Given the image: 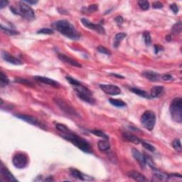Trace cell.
Masks as SVG:
<instances>
[{
    "instance_id": "obj_15",
    "label": "cell",
    "mask_w": 182,
    "mask_h": 182,
    "mask_svg": "<svg viewBox=\"0 0 182 182\" xmlns=\"http://www.w3.org/2000/svg\"><path fill=\"white\" fill-rule=\"evenodd\" d=\"M169 179V174H166L164 172H160L153 169V181H166Z\"/></svg>"
},
{
    "instance_id": "obj_19",
    "label": "cell",
    "mask_w": 182,
    "mask_h": 182,
    "mask_svg": "<svg viewBox=\"0 0 182 182\" xmlns=\"http://www.w3.org/2000/svg\"><path fill=\"white\" fill-rule=\"evenodd\" d=\"M142 75L147 79H148L149 81H152V82L158 81L160 79V75L157 73L154 72V71H150V70H148V71H144L142 73Z\"/></svg>"
},
{
    "instance_id": "obj_24",
    "label": "cell",
    "mask_w": 182,
    "mask_h": 182,
    "mask_svg": "<svg viewBox=\"0 0 182 182\" xmlns=\"http://www.w3.org/2000/svg\"><path fill=\"white\" fill-rule=\"evenodd\" d=\"M130 90L133 93H135V94L137 95H140V96L142 97H144V98H147V99L151 98L150 95L148 94L146 91H144V90H140V89H139V88H131Z\"/></svg>"
},
{
    "instance_id": "obj_9",
    "label": "cell",
    "mask_w": 182,
    "mask_h": 182,
    "mask_svg": "<svg viewBox=\"0 0 182 182\" xmlns=\"http://www.w3.org/2000/svg\"><path fill=\"white\" fill-rule=\"evenodd\" d=\"M15 117L19 118V119L24 120V121L28 122V123H29V124L33 125H34V126L39 127V128H41V129H46V125L42 123V122H41L40 121H38V119H36V117H33V116L20 114V115H16Z\"/></svg>"
},
{
    "instance_id": "obj_14",
    "label": "cell",
    "mask_w": 182,
    "mask_h": 182,
    "mask_svg": "<svg viewBox=\"0 0 182 182\" xmlns=\"http://www.w3.org/2000/svg\"><path fill=\"white\" fill-rule=\"evenodd\" d=\"M2 56L4 61H6V62L11 63L14 65H22V61H20L19 58H16L12 55H11L10 53H7L6 51H3L2 53Z\"/></svg>"
},
{
    "instance_id": "obj_33",
    "label": "cell",
    "mask_w": 182,
    "mask_h": 182,
    "mask_svg": "<svg viewBox=\"0 0 182 182\" xmlns=\"http://www.w3.org/2000/svg\"><path fill=\"white\" fill-rule=\"evenodd\" d=\"M139 6L142 9V10H148L149 9V3L147 1H145V0H140L138 2Z\"/></svg>"
},
{
    "instance_id": "obj_1",
    "label": "cell",
    "mask_w": 182,
    "mask_h": 182,
    "mask_svg": "<svg viewBox=\"0 0 182 182\" xmlns=\"http://www.w3.org/2000/svg\"><path fill=\"white\" fill-rule=\"evenodd\" d=\"M56 128L61 133V136L65 140L69 141L74 144L75 146L86 153H93V149L90 144L86 141L85 139L81 137V136L73 133L65 125L58 123L56 125Z\"/></svg>"
},
{
    "instance_id": "obj_20",
    "label": "cell",
    "mask_w": 182,
    "mask_h": 182,
    "mask_svg": "<svg viewBox=\"0 0 182 182\" xmlns=\"http://www.w3.org/2000/svg\"><path fill=\"white\" fill-rule=\"evenodd\" d=\"M129 177H130V178L133 179L135 181H147V179L146 177H145L144 175L140 174V173H139L137 172H136V171H132V172H129L128 174Z\"/></svg>"
},
{
    "instance_id": "obj_6",
    "label": "cell",
    "mask_w": 182,
    "mask_h": 182,
    "mask_svg": "<svg viewBox=\"0 0 182 182\" xmlns=\"http://www.w3.org/2000/svg\"><path fill=\"white\" fill-rule=\"evenodd\" d=\"M12 162L14 167L17 169H24L28 164L29 158L26 154L18 152L14 155Z\"/></svg>"
},
{
    "instance_id": "obj_2",
    "label": "cell",
    "mask_w": 182,
    "mask_h": 182,
    "mask_svg": "<svg viewBox=\"0 0 182 182\" xmlns=\"http://www.w3.org/2000/svg\"><path fill=\"white\" fill-rule=\"evenodd\" d=\"M52 26L61 34L70 39L78 40L81 38V34L78 32L76 27L67 20H59L54 22Z\"/></svg>"
},
{
    "instance_id": "obj_46",
    "label": "cell",
    "mask_w": 182,
    "mask_h": 182,
    "mask_svg": "<svg viewBox=\"0 0 182 182\" xmlns=\"http://www.w3.org/2000/svg\"><path fill=\"white\" fill-rule=\"evenodd\" d=\"M110 75H111V76H113L117 77V78H124V77L122 76H121V75H120V74H117V73H110Z\"/></svg>"
},
{
    "instance_id": "obj_13",
    "label": "cell",
    "mask_w": 182,
    "mask_h": 182,
    "mask_svg": "<svg viewBox=\"0 0 182 182\" xmlns=\"http://www.w3.org/2000/svg\"><path fill=\"white\" fill-rule=\"evenodd\" d=\"M132 154H133V157L135 159V160L137 161L138 163L140 164L141 167L144 168L147 164L146 160H145V155L142 154L139 150L135 149V148L132 149Z\"/></svg>"
},
{
    "instance_id": "obj_21",
    "label": "cell",
    "mask_w": 182,
    "mask_h": 182,
    "mask_svg": "<svg viewBox=\"0 0 182 182\" xmlns=\"http://www.w3.org/2000/svg\"><path fill=\"white\" fill-rule=\"evenodd\" d=\"M122 136L125 140H126L128 142H133L134 144H139L140 142V140L137 136L134 135L133 134L129 133H125L122 134Z\"/></svg>"
},
{
    "instance_id": "obj_28",
    "label": "cell",
    "mask_w": 182,
    "mask_h": 182,
    "mask_svg": "<svg viewBox=\"0 0 182 182\" xmlns=\"http://www.w3.org/2000/svg\"><path fill=\"white\" fill-rule=\"evenodd\" d=\"M98 10V6L97 4H92V5L88 6V7H83L82 11H83V13H93L95 11H97Z\"/></svg>"
},
{
    "instance_id": "obj_8",
    "label": "cell",
    "mask_w": 182,
    "mask_h": 182,
    "mask_svg": "<svg viewBox=\"0 0 182 182\" xmlns=\"http://www.w3.org/2000/svg\"><path fill=\"white\" fill-rule=\"evenodd\" d=\"M54 101H55L56 103L58 105L59 108H60L61 110L64 111L65 113L67 114H69V115H77L76 111L75 110V109L73 108V107L70 105L66 102L65 100L62 98H59V97H55L54 98Z\"/></svg>"
},
{
    "instance_id": "obj_26",
    "label": "cell",
    "mask_w": 182,
    "mask_h": 182,
    "mask_svg": "<svg viewBox=\"0 0 182 182\" xmlns=\"http://www.w3.org/2000/svg\"><path fill=\"white\" fill-rule=\"evenodd\" d=\"M109 101H110L111 105H113L115 107H117V108H123V107L126 106V103L124 101H121V100L110 98L109 100Z\"/></svg>"
},
{
    "instance_id": "obj_31",
    "label": "cell",
    "mask_w": 182,
    "mask_h": 182,
    "mask_svg": "<svg viewBox=\"0 0 182 182\" xmlns=\"http://www.w3.org/2000/svg\"><path fill=\"white\" fill-rule=\"evenodd\" d=\"M182 30V24L181 22H178L176 24H175L172 27V32L174 34H180Z\"/></svg>"
},
{
    "instance_id": "obj_10",
    "label": "cell",
    "mask_w": 182,
    "mask_h": 182,
    "mask_svg": "<svg viewBox=\"0 0 182 182\" xmlns=\"http://www.w3.org/2000/svg\"><path fill=\"white\" fill-rule=\"evenodd\" d=\"M100 88L102 91L107 94L110 95H117L121 93V90L119 87L115 85H110V84H101L100 85Z\"/></svg>"
},
{
    "instance_id": "obj_7",
    "label": "cell",
    "mask_w": 182,
    "mask_h": 182,
    "mask_svg": "<svg viewBox=\"0 0 182 182\" xmlns=\"http://www.w3.org/2000/svg\"><path fill=\"white\" fill-rule=\"evenodd\" d=\"M19 14L29 21L34 20L36 17L33 9L23 2L20 3L19 5Z\"/></svg>"
},
{
    "instance_id": "obj_39",
    "label": "cell",
    "mask_w": 182,
    "mask_h": 182,
    "mask_svg": "<svg viewBox=\"0 0 182 182\" xmlns=\"http://www.w3.org/2000/svg\"><path fill=\"white\" fill-rule=\"evenodd\" d=\"M161 79L164 81H171L174 80V78H173L172 76H171L170 74H164L161 77Z\"/></svg>"
},
{
    "instance_id": "obj_23",
    "label": "cell",
    "mask_w": 182,
    "mask_h": 182,
    "mask_svg": "<svg viewBox=\"0 0 182 182\" xmlns=\"http://www.w3.org/2000/svg\"><path fill=\"white\" fill-rule=\"evenodd\" d=\"M97 146H98L99 149L102 152H106L108 150L110 149V142H108V140H101L98 142V144H97Z\"/></svg>"
},
{
    "instance_id": "obj_40",
    "label": "cell",
    "mask_w": 182,
    "mask_h": 182,
    "mask_svg": "<svg viewBox=\"0 0 182 182\" xmlns=\"http://www.w3.org/2000/svg\"><path fill=\"white\" fill-rule=\"evenodd\" d=\"M170 9L172 10L174 14H177L179 11V7L178 6H177L176 4H172L170 5Z\"/></svg>"
},
{
    "instance_id": "obj_47",
    "label": "cell",
    "mask_w": 182,
    "mask_h": 182,
    "mask_svg": "<svg viewBox=\"0 0 182 182\" xmlns=\"http://www.w3.org/2000/svg\"><path fill=\"white\" fill-rule=\"evenodd\" d=\"M46 181H53V179L52 178V176H49L48 178H46L45 179Z\"/></svg>"
},
{
    "instance_id": "obj_4",
    "label": "cell",
    "mask_w": 182,
    "mask_h": 182,
    "mask_svg": "<svg viewBox=\"0 0 182 182\" xmlns=\"http://www.w3.org/2000/svg\"><path fill=\"white\" fill-rule=\"evenodd\" d=\"M170 113L174 121L181 123L182 122V99L176 97L173 100L170 105Z\"/></svg>"
},
{
    "instance_id": "obj_11",
    "label": "cell",
    "mask_w": 182,
    "mask_h": 182,
    "mask_svg": "<svg viewBox=\"0 0 182 182\" xmlns=\"http://www.w3.org/2000/svg\"><path fill=\"white\" fill-rule=\"evenodd\" d=\"M81 22L82 24H83V26L87 27V28L89 29H91V30L96 31V32L100 34H105V31L104 28L102 26H101V25L93 24V22H90L89 20H88L87 19H81Z\"/></svg>"
},
{
    "instance_id": "obj_41",
    "label": "cell",
    "mask_w": 182,
    "mask_h": 182,
    "mask_svg": "<svg viewBox=\"0 0 182 182\" xmlns=\"http://www.w3.org/2000/svg\"><path fill=\"white\" fill-rule=\"evenodd\" d=\"M152 6L154 9H161L163 8V4L159 2H155L152 4Z\"/></svg>"
},
{
    "instance_id": "obj_42",
    "label": "cell",
    "mask_w": 182,
    "mask_h": 182,
    "mask_svg": "<svg viewBox=\"0 0 182 182\" xmlns=\"http://www.w3.org/2000/svg\"><path fill=\"white\" fill-rule=\"evenodd\" d=\"M9 2L8 1H5V0H2L1 2H0V8L3 9L5 7L6 5H8Z\"/></svg>"
},
{
    "instance_id": "obj_32",
    "label": "cell",
    "mask_w": 182,
    "mask_h": 182,
    "mask_svg": "<svg viewBox=\"0 0 182 182\" xmlns=\"http://www.w3.org/2000/svg\"><path fill=\"white\" fill-rule=\"evenodd\" d=\"M143 37H144V40L145 44H146L147 46H149L152 44V38H151V35H150V33L149 31H144L143 33Z\"/></svg>"
},
{
    "instance_id": "obj_30",
    "label": "cell",
    "mask_w": 182,
    "mask_h": 182,
    "mask_svg": "<svg viewBox=\"0 0 182 182\" xmlns=\"http://www.w3.org/2000/svg\"><path fill=\"white\" fill-rule=\"evenodd\" d=\"M90 132L93 135L99 136V137L103 138L105 140H108L109 139V136L101 130H98V129H93V130H91Z\"/></svg>"
},
{
    "instance_id": "obj_29",
    "label": "cell",
    "mask_w": 182,
    "mask_h": 182,
    "mask_svg": "<svg viewBox=\"0 0 182 182\" xmlns=\"http://www.w3.org/2000/svg\"><path fill=\"white\" fill-rule=\"evenodd\" d=\"M1 29L2 31H4V32H5L6 34H8V35H17L19 32H18L17 31L14 30V29H11V28H7V27H4L3 26V24L1 25Z\"/></svg>"
},
{
    "instance_id": "obj_38",
    "label": "cell",
    "mask_w": 182,
    "mask_h": 182,
    "mask_svg": "<svg viewBox=\"0 0 182 182\" xmlns=\"http://www.w3.org/2000/svg\"><path fill=\"white\" fill-rule=\"evenodd\" d=\"M97 51H98L100 53H104V54H106V55H110V51H109L108 49H107L106 48H105L104 46H100L97 47Z\"/></svg>"
},
{
    "instance_id": "obj_18",
    "label": "cell",
    "mask_w": 182,
    "mask_h": 182,
    "mask_svg": "<svg viewBox=\"0 0 182 182\" xmlns=\"http://www.w3.org/2000/svg\"><path fill=\"white\" fill-rule=\"evenodd\" d=\"M58 58L60 59L61 61H63V62L68 63V64L73 65V66L75 67H78V68H81L82 65L80 64L79 63L77 62V61L73 60L72 58H70V57H68L67 56L64 55L63 53H58Z\"/></svg>"
},
{
    "instance_id": "obj_44",
    "label": "cell",
    "mask_w": 182,
    "mask_h": 182,
    "mask_svg": "<svg viewBox=\"0 0 182 182\" xmlns=\"http://www.w3.org/2000/svg\"><path fill=\"white\" fill-rule=\"evenodd\" d=\"M115 21L118 24H121L123 22V19H122V17H117L115 18Z\"/></svg>"
},
{
    "instance_id": "obj_17",
    "label": "cell",
    "mask_w": 182,
    "mask_h": 182,
    "mask_svg": "<svg viewBox=\"0 0 182 182\" xmlns=\"http://www.w3.org/2000/svg\"><path fill=\"white\" fill-rule=\"evenodd\" d=\"M1 174L3 178L7 181H17V179L14 176L7 168L3 164L1 165Z\"/></svg>"
},
{
    "instance_id": "obj_25",
    "label": "cell",
    "mask_w": 182,
    "mask_h": 182,
    "mask_svg": "<svg viewBox=\"0 0 182 182\" xmlns=\"http://www.w3.org/2000/svg\"><path fill=\"white\" fill-rule=\"evenodd\" d=\"M126 34L125 33H118L115 35V38H114V47L117 48L120 46V44L121 43L122 39L126 37Z\"/></svg>"
},
{
    "instance_id": "obj_12",
    "label": "cell",
    "mask_w": 182,
    "mask_h": 182,
    "mask_svg": "<svg viewBox=\"0 0 182 182\" xmlns=\"http://www.w3.org/2000/svg\"><path fill=\"white\" fill-rule=\"evenodd\" d=\"M70 173L73 177H74V178H76L77 179H79V180H81V181L93 180V177L87 176V175L84 174L81 172H80L79 170L76 169H73V168L70 169Z\"/></svg>"
},
{
    "instance_id": "obj_45",
    "label": "cell",
    "mask_w": 182,
    "mask_h": 182,
    "mask_svg": "<svg viewBox=\"0 0 182 182\" xmlns=\"http://www.w3.org/2000/svg\"><path fill=\"white\" fill-rule=\"evenodd\" d=\"M23 2H24V3H28V4H37V1H31V0H25V1H23Z\"/></svg>"
},
{
    "instance_id": "obj_3",
    "label": "cell",
    "mask_w": 182,
    "mask_h": 182,
    "mask_svg": "<svg viewBox=\"0 0 182 182\" xmlns=\"http://www.w3.org/2000/svg\"><path fill=\"white\" fill-rule=\"evenodd\" d=\"M66 79L68 83L73 87L75 92H76L79 98H81L82 101L88 102L89 104H95V100L94 97H93V93H91V91L88 88L82 85L80 82L75 78H72V77L66 76Z\"/></svg>"
},
{
    "instance_id": "obj_35",
    "label": "cell",
    "mask_w": 182,
    "mask_h": 182,
    "mask_svg": "<svg viewBox=\"0 0 182 182\" xmlns=\"http://www.w3.org/2000/svg\"><path fill=\"white\" fill-rule=\"evenodd\" d=\"M53 33H54L53 29H50V28H43L37 31V34H48V35H50V34H53Z\"/></svg>"
},
{
    "instance_id": "obj_22",
    "label": "cell",
    "mask_w": 182,
    "mask_h": 182,
    "mask_svg": "<svg viewBox=\"0 0 182 182\" xmlns=\"http://www.w3.org/2000/svg\"><path fill=\"white\" fill-rule=\"evenodd\" d=\"M163 92H164V87H162V86H154V87L152 88L150 97H152V98L159 97V96H161Z\"/></svg>"
},
{
    "instance_id": "obj_37",
    "label": "cell",
    "mask_w": 182,
    "mask_h": 182,
    "mask_svg": "<svg viewBox=\"0 0 182 182\" xmlns=\"http://www.w3.org/2000/svg\"><path fill=\"white\" fill-rule=\"evenodd\" d=\"M140 142L142 143L143 147H144V148H146V149L149 150V151L154 152V150H155V149H154V147L152 146V144H150L149 143H148L147 142H144V141H141V140H140Z\"/></svg>"
},
{
    "instance_id": "obj_5",
    "label": "cell",
    "mask_w": 182,
    "mask_h": 182,
    "mask_svg": "<svg viewBox=\"0 0 182 182\" xmlns=\"http://www.w3.org/2000/svg\"><path fill=\"white\" fill-rule=\"evenodd\" d=\"M156 115L152 110H147L142 114L141 117V123L142 124L144 128L149 131L154 129L156 124Z\"/></svg>"
},
{
    "instance_id": "obj_36",
    "label": "cell",
    "mask_w": 182,
    "mask_h": 182,
    "mask_svg": "<svg viewBox=\"0 0 182 182\" xmlns=\"http://www.w3.org/2000/svg\"><path fill=\"white\" fill-rule=\"evenodd\" d=\"M15 82H17V83H22L24 84V85H33V84L31 82H30L29 80L27 79H24V78H15Z\"/></svg>"
},
{
    "instance_id": "obj_16",
    "label": "cell",
    "mask_w": 182,
    "mask_h": 182,
    "mask_svg": "<svg viewBox=\"0 0 182 182\" xmlns=\"http://www.w3.org/2000/svg\"><path fill=\"white\" fill-rule=\"evenodd\" d=\"M36 81L42 82L43 83L47 84V85H49L51 86H53L54 88H60V83H58V82L54 81L53 79L46 78V77H42V76H35L34 77Z\"/></svg>"
},
{
    "instance_id": "obj_43",
    "label": "cell",
    "mask_w": 182,
    "mask_h": 182,
    "mask_svg": "<svg viewBox=\"0 0 182 182\" xmlns=\"http://www.w3.org/2000/svg\"><path fill=\"white\" fill-rule=\"evenodd\" d=\"M154 49H155V53H158L159 51L163 50V47L160 45H155L154 46Z\"/></svg>"
},
{
    "instance_id": "obj_34",
    "label": "cell",
    "mask_w": 182,
    "mask_h": 182,
    "mask_svg": "<svg viewBox=\"0 0 182 182\" xmlns=\"http://www.w3.org/2000/svg\"><path fill=\"white\" fill-rule=\"evenodd\" d=\"M173 147L174 148L175 150H176V152H181V140L179 139L174 140V142L172 143Z\"/></svg>"
},
{
    "instance_id": "obj_27",
    "label": "cell",
    "mask_w": 182,
    "mask_h": 182,
    "mask_svg": "<svg viewBox=\"0 0 182 182\" xmlns=\"http://www.w3.org/2000/svg\"><path fill=\"white\" fill-rule=\"evenodd\" d=\"M9 83H10V80H9L8 77L2 71L0 72V84H1L2 87L8 85Z\"/></svg>"
}]
</instances>
